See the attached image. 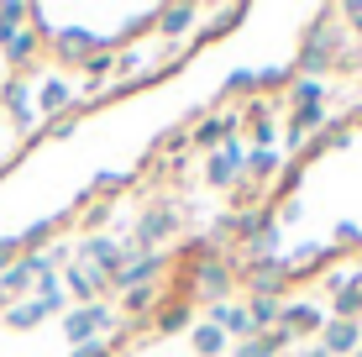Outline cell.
<instances>
[{"label":"cell","instance_id":"cell-20","mask_svg":"<svg viewBox=\"0 0 362 357\" xmlns=\"http://www.w3.org/2000/svg\"><path fill=\"white\" fill-rule=\"evenodd\" d=\"M189 347L199 352V357H226V347H231V336L221 331L216 321H199L194 331H189Z\"/></svg>","mask_w":362,"mask_h":357},{"label":"cell","instance_id":"cell-35","mask_svg":"<svg viewBox=\"0 0 362 357\" xmlns=\"http://www.w3.org/2000/svg\"><path fill=\"white\" fill-rule=\"evenodd\" d=\"M105 216H110V205L100 200V205H90V216H84V221H90V226H100V221H105Z\"/></svg>","mask_w":362,"mask_h":357},{"label":"cell","instance_id":"cell-38","mask_svg":"<svg viewBox=\"0 0 362 357\" xmlns=\"http://www.w3.org/2000/svg\"><path fill=\"white\" fill-rule=\"evenodd\" d=\"M357 279H362V257H357Z\"/></svg>","mask_w":362,"mask_h":357},{"label":"cell","instance_id":"cell-31","mask_svg":"<svg viewBox=\"0 0 362 357\" xmlns=\"http://www.w3.org/2000/svg\"><path fill=\"white\" fill-rule=\"evenodd\" d=\"M299 179H305V163H284V174H279V194H284V189H299Z\"/></svg>","mask_w":362,"mask_h":357},{"label":"cell","instance_id":"cell-28","mask_svg":"<svg viewBox=\"0 0 362 357\" xmlns=\"http://www.w3.org/2000/svg\"><path fill=\"white\" fill-rule=\"evenodd\" d=\"M320 284H326V294L336 300V294H346L352 284H362V279H357V268H326V274H320Z\"/></svg>","mask_w":362,"mask_h":357},{"label":"cell","instance_id":"cell-36","mask_svg":"<svg viewBox=\"0 0 362 357\" xmlns=\"http://www.w3.org/2000/svg\"><path fill=\"white\" fill-rule=\"evenodd\" d=\"M305 357H331V352H326V347H320V341H315V347H310Z\"/></svg>","mask_w":362,"mask_h":357},{"label":"cell","instance_id":"cell-8","mask_svg":"<svg viewBox=\"0 0 362 357\" xmlns=\"http://www.w3.org/2000/svg\"><path fill=\"white\" fill-rule=\"evenodd\" d=\"M163 268H168V257H163V252H136V257H132V263H127V268H121V274H116V279H110V289H121V294H127V289H142V284H158V274H163Z\"/></svg>","mask_w":362,"mask_h":357},{"label":"cell","instance_id":"cell-15","mask_svg":"<svg viewBox=\"0 0 362 357\" xmlns=\"http://www.w3.org/2000/svg\"><path fill=\"white\" fill-rule=\"evenodd\" d=\"M320 131H326V105L320 110H289V121H284L289 147H305V137H320Z\"/></svg>","mask_w":362,"mask_h":357},{"label":"cell","instance_id":"cell-29","mask_svg":"<svg viewBox=\"0 0 362 357\" xmlns=\"http://www.w3.org/2000/svg\"><path fill=\"white\" fill-rule=\"evenodd\" d=\"M294 79H299V69H263V74H257V90H284V95H289Z\"/></svg>","mask_w":362,"mask_h":357},{"label":"cell","instance_id":"cell-5","mask_svg":"<svg viewBox=\"0 0 362 357\" xmlns=\"http://www.w3.org/2000/svg\"><path fill=\"white\" fill-rule=\"evenodd\" d=\"M110 321L116 315L105 310V305H74L69 310V321H64V336H69V347H84V341H100V331H110Z\"/></svg>","mask_w":362,"mask_h":357},{"label":"cell","instance_id":"cell-23","mask_svg":"<svg viewBox=\"0 0 362 357\" xmlns=\"http://www.w3.org/2000/svg\"><path fill=\"white\" fill-rule=\"evenodd\" d=\"M247 315H252L257 336H263V331H273V326H279V315H284V300H279V294H257V300H247Z\"/></svg>","mask_w":362,"mask_h":357},{"label":"cell","instance_id":"cell-21","mask_svg":"<svg viewBox=\"0 0 362 357\" xmlns=\"http://www.w3.org/2000/svg\"><path fill=\"white\" fill-rule=\"evenodd\" d=\"M37 53H42V37H37L32 27H21V32L6 42V64H11V69H27V64H37Z\"/></svg>","mask_w":362,"mask_h":357},{"label":"cell","instance_id":"cell-32","mask_svg":"<svg viewBox=\"0 0 362 357\" xmlns=\"http://www.w3.org/2000/svg\"><path fill=\"white\" fill-rule=\"evenodd\" d=\"M110 352H116V347H110L105 336H100V341H84V347H74V357H110Z\"/></svg>","mask_w":362,"mask_h":357},{"label":"cell","instance_id":"cell-4","mask_svg":"<svg viewBox=\"0 0 362 357\" xmlns=\"http://www.w3.org/2000/svg\"><path fill=\"white\" fill-rule=\"evenodd\" d=\"M79 257L95 268V274H105V284L121 274V268L132 263V242H116V237H84V247Z\"/></svg>","mask_w":362,"mask_h":357},{"label":"cell","instance_id":"cell-19","mask_svg":"<svg viewBox=\"0 0 362 357\" xmlns=\"http://www.w3.org/2000/svg\"><path fill=\"white\" fill-rule=\"evenodd\" d=\"M69 105H74L69 79H47L42 90H37V110H42V116H69Z\"/></svg>","mask_w":362,"mask_h":357},{"label":"cell","instance_id":"cell-26","mask_svg":"<svg viewBox=\"0 0 362 357\" xmlns=\"http://www.w3.org/2000/svg\"><path fill=\"white\" fill-rule=\"evenodd\" d=\"M357 315H362V284H352L346 294L331 300V321H357Z\"/></svg>","mask_w":362,"mask_h":357},{"label":"cell","instance_id":"cell-2","mask_svg":"<svg viewBox=\"0 0 362 357\" xmlns=\"http://www.w3.org/2000/svg\"><path fill=\"white\" fill-rule=\"evenodd\" d=\"M173 226H179V211H173L168 200L147 205L142 221H136V237H132V252H158L163 242L173 237Z\"/></svg>","mask_w":362,"mask_h":357},{"label":"cell","instance_id":"cell-25","mask_svg":"<svg viewBox=\"0 0 362 357\" xmlns=\"http://www.w3.org/2000/svg\"><path fill=\"white\" fill-rule=\"evenodd\" d=\"M79 69H84V79H90V84H105L110 74H116V53H110V47H95Z\"/></svg>","mask_w":362,"mask_h":357},{"label":"cell","instance_id":"cell-9","mask_svg":"<svg viewBox=\"0 0 362 357\" xmlns=\"http://www.w3.org/2000/svg\"><path fill=\"white\" fill-rule=\"evenodd\" d=\"M95 47H100V37L84 32V27H58V32H53V58H58V64H74V69H79Z\"/></svg>","mask_w":362,"mask_h":357},{"label":"cell","instance_id":"cell-10","mask_svg":"<svg viewBox=\"0 0 362 357\" xmlns=\"http://www.w3.org/2000/svg\"><path fill=\"white\" fill-rule=\"evenodd\" d=\"M326 326V310L320 305H305V300H294V305H284V315H279V331L284 336H315V331Z\"/></svg>","mask_w":362,"mask_h":357},{"label":"cell","instance_id":"cell-18","mask_svg":"<svg viewBox=\"0 0 362 357\" xmlns=\"http://www.w3.org/2000/svg\"><path fill=\"white\" fill-rule=\"evenodd\" d=\"M194 16H199V11L179 0V6H158V11H153V27L163 32V37H184V32L194 27Z\"/></svg>","mask_w":362,"mask_h":357},{"label":"cell","instance_id":"cell-22","mask_svg":"<svg viewBox=\"0 0 362 357\" xmlns=\"http://www.w3.org/2000/svg\"><path fill=\"white\" fill-rule=\"evenodd\" d=\"M47 315H53V310L32 294V300H21V305H11V310H6V326H11V331H37Z\"/></svg>","mask_w":362,"mask_h":357},{"label":"cell","instance_id":"cell-12","mask_svg":"<svg viewBox=\"0 0 362 357\" xmlns=\"http://www.w3.org/2000/svg\"><path fill=\"white\" fill-rule=\"evenodd\" d=\"M58 279H64V289H69L79 305H95V300H100V289H105V274H95L90 263H74L69 274H58Z\"/></svg>","mask_w":362,"mask_h":357},{"label":"cell","instance_id":"cell-11","mask_svg":"<svg viewBox=\"0 0 362 357\" xmlns=\"http://www.w3.org/2000/svg\"><path fill=\"white\" fill-rule=\"evenodd\" d=\"M320 347L331 357H352L362 347V321H326L320 326Z\"/></svg>","mask_w":362,"mask_h":357},{"label":"cell","instance_id":"cell-24","mask_svg":"<svg viewBox=\"0 0 362 357\" xmlns=\"http://www.w3.org/2000/svg\"><path fill=\"white\" fill-rule=\"evenodd\" d=\"M247 174H252V179H279L284 174V153H273V147H252V153H247Z\"/></svg>","mask_w":362,"mask_h":357},{"label":"cell","instance_id":"cell-34","mask_svg":"<svg viewBox=\"0 0 362 357\" xmlns=\"http://www.w3.org/2000/svg\"><path fill=\"white\" fill-rule=\"evenodd\" d=\"M341 16H346V21H352V32L362 37V6H341Z\"/></svg>","mask_w":362,"mask_h":357},{"label":"cell","instance_id":"cell-37","mask_svg":"<svg viewBox=\"0 0 362 357\" xmlns=\"http://www.w3.org/2000/svg\"><path fill=\"white\" fill-rule=\"evenodd\" d=\"M6 310H11V300H6V294H0V321H6Z\"/></svg>","mask_w":362,"mask_h":357},{"label":"cell","instance_id":"cell-1","mask_svg":"<svg viewBox=\"0 0 362 357\" xmlns=\"http://www.w3.org/2000/svg\"><path fill=\"white\" fill-rule=\"evenodd\" d=\"M231 289H236V268L226 263V257H199V263H189V284L179 289V300H199V305H226L231 300Z\"/></svg>","mask_w":362,"mask_h":357},{"label":"cell","instance_id":"cell-39","mask_svg":"<svg viewBox=\"0 0 362 357\" xmlns=\"http://www.w3.org/2000/svg\"><path fill=\"white\" fill-rule=\"evenodd\" d=\"M352 357H362V347H357V352H352Z\"/></svg>","mask_w":362,"mask_h":357},{"label":"cell","instance_id":"cell-13","mask_svg":"<svg viewBox=\"0 0 362 357\" xmlns=\"http://www.w3.org/2000/svg\"><path fill=\"white\" fill-rule=\"evenodd\" d=\"M242 127V110H221V116H210V121H199V127L189 131V142L199 147V153H210L221 137H231V131Z\"/></svg>","mask_w":362,"mask_h":357},{"label":"cell","instance_id":"cell-33","mask_svg":"<svg viewBox=\"0 0 362 357\" xmlns=\"http://www.w3.org/2000/svg\"><path fill=\"white\" fill-rule=\"evenodd\" d=\"M47 137H74V116H53L47 121Z\"/></svg>","mask_w":362,"mask_h":357},{"label":"cell","instance_id":"cell-7","mask_svg":"<svg viewBox=\"0 0 362 357\" xmlns=\"http://www.w3.org/2000/svg\"><path fill=\"white\" fill-rule=\"evenodd\" d=\"M0 105H6V116H11V121H16V131H32V127H37V100H32L27 74H16V79L0 90Z\"/></svg>","mask_w":362,"mask_h":357},{"label":"cell","instance_id":"cell-16","mask_svg":"<svg viewBox=\"0 0 362 357\" xmlns=\"http://www.w3.org/2000/svg\"><path fill=\"white\" fill-rule=\"evenodd\" d=\"M189 315H194V305L173 294V300H163V305L153 310V326H158V336H173V331H184V326H189Z\"/></svg>","mask_w":362,"mask_h":357},{"label":"cell","instance_id":"cell-17","mask_svg":"<svg viewBox=\"0 0 362 357\" xmlns=\"http://www.w3.org/2000/svg\"><path fill=\"white\" fill-rule=\"evenodd\" d=\"M326 105V79H294L284 95V110H320Z\"/></svg>","mask_w":362,"mask_h":357},{"label":"cell","instance_id":"cell-30","mask_svg":"<svg viewBox=\"0 0 362 357\" xmlns=\"http://www.w3.org/2000/svg\"><path fill=\"white\" fill-rule=\"evenodd\" d=\"M226 90H231V95H252V90H257V74H247V69H236V74H231V79H226Z\"/></svg>","mask_w":362,"mask_h":357},{"label":"cell","instance_id":"cell-6","mask_svg":"<svg viewBox=\"0 0 362 357\" xmlns=\"http://www.w3.org/2000/svg\"><path fill=\"white\" fill-rule=\"evenodd\" d=\"M242 174H247V147H242V142H226L221 153L205 158V179L216 184V189H236Z\"/></svg>","mask_w":362,"mask_h":357},{"label":"cell","instance_id":"cell-3","mask_svg":"<svg viewBox=\"0 0 362 357\" xmlns=\"http://www.w3.org/2000/svg\"><path fill=\"white\" fill-rule=\"evenodd\" d=\"M284 284H289V263H284V252H273V257H252V263L242 268V289H247V300H257V294H279V300H284Z\"/></svg>","mask_w":362,"mask_h":357},{"label":"cell","instance_id":"cell-14","mask_svg":"<svg viewBox=\"0 0 362 357\" xmlns=\"http://www.w3.org/2000/svg\"><path fill=\"white\" fill-rule=\"evenodd\" d=\"M210 321H216L221 331H226L231 341H252L257 336V326H252V315H247V305H216V310H210Z\"/></svg>","mask_w":362,"mask_h":357},{"label":"cell","instance_id":"cell-27","mask_svg":"<svg viewBox=\"0 0 362 357\" xmlns=\"http://www.w3.org/2000/svg\"><path fill=\"white\" fill-rule=\"evenodd\" d=\"M37 300H42L47 310H64V305H69V294H64V279H58V274L37 279Z\"/></svg>","mask_w":362,"mask_h":357}]
</instances>
